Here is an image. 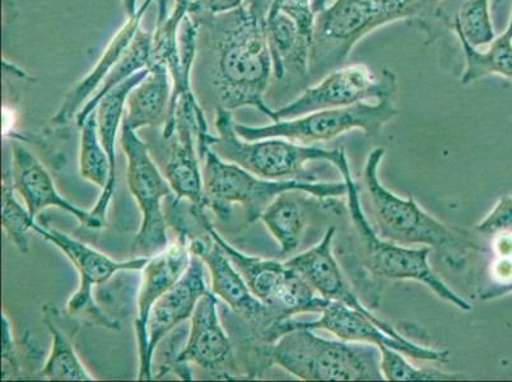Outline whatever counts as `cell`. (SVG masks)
Returning <instances> with one entry per match:
<instances>
[{
	"label": "cell",
	"instance_id": "obj_1",
	"mask_svg": "<svg viewBox=\"0 0 512 382\" xmlns=\"http://www.w3.org/2000/svg\"><path fill=\"white\" fill-rule=\"evenodd\" d=\"M273 0H249L235 11L203 18L198 25L199 67L208 72L220 106L234 111L254 107L276 121L264 102L273 59L268 41V13Z\"/></svg>",
	"mask_w": 512,
	"mask_h": 382
},
{
	"label": "cell",
	"instance_id": "obj_2",
	"mask_svg": "<svg viewBox=\"0 0 512 382\" xmlns=\"http://www.w3.org/2000/svg\"><path fill=\"white\" fill-rule=\"evenodd\" d=\"M442 0H335L315 18L309 81H318L346 62L358 41L395 21L423 30L434 21Z\"/></svg>",
	"mask_w": 512,
	"mask_h": 382
},
{
	"label": "cell",
	"instance_id": "obj_3",
	"mask_svg": "<svg viewBox=\"0 0 512 382\" xmlns=\"http://www.w3.org/2000/svg\"><path fill=\"white\" fill-rule=\"evenodd\" d=\"M384 156V148H375L367 157L363 170L379 236L403 246L425 245L435 250L451 269L463 270L469 251L479 249L472 235L437 221L413 198L402 199L386 189L379 179Z\"/></svg>",
	"mask_w": 512,
	"mask_h": 382
},
{
	"label": "cell",
	"instance_id": "obj_4",
	"mask_svg": "<svg viewBox=\"0 0 512 382\" xmlns=\"http://www.w3.org/2000/svg\"><path fill=\"white\" fill-rule=\"evenodd\" d=\"M273 365L306 381H383L381 352L375 344L329 340L314 330L283 334L272 349Z\"/></svg>",
	"mask_w": 512,
	"mask_h": 382
},
{
	"label": "cell",
	"instance_id": "obj_5",
	"mask_svg": "<svg viewBox=\"0 0 512 382\" xmlns=\"http://www.w3.org/2000/svg\"><path fill=\"white\" fill-rule=\"evenodd\" d=\"M341 171L347 184L348 209L353 222V242L357 245L361 267L380 279H407L425 284L442 300L450 302L460 310L470 311L472 306L464 298L456 295L451 288L432 270L428 263L431 248L409 249L407 246L383 239L376 234L361 206L356 181L353 180L346 152H342L334 165Z\"/></svg>",
	"mask_w": 512,
	"mask_h": 382
},
{
	"label": "cell",
	"instance_id": "obj_6",
	"mask_svg": "<svg viewBox=\"0 0 512 382\" xmlns=\"http://www.w3.org/2000/svg\"><path fill=\"white\" fill-rule=\"evenodd\" d=\"M216 128L218 133L211 135L208 147L222 160L235 163L265 180L315 183L318 179L306 170V163L330 161L335 165L343 152V148L329 151L315 146H302L283 138L245 141L237 134L231 111L225 107L217 109Z\"/></svg>",
	"mask_w": 512,
	"mask_h": 382
},
{
	"label": "cell",
	"instance_id": "obj_7",
	"mask_svg": "<svg viewBox=\"0 0 512 382\" xmlns=\"http://www.w3.org/2000/svg\"><path fill=\"white\" fill-rule=\"evenodd\" d=\"M204 163L203 179L207 207L221 218H227L234 204L244 208L245 221L248 225L260 220L263 212L283 191L300 190L320 199H330L347 195L344 183H307V181L265 180L251 174L235 163L218 157L208 148L202 158Z\"/></svg>",
	"mask_w": 512,
	"mask_h": 382
},
{
	"label": "cell",
	"instance_id": "obj_8",
	"mask_svg": "<svg viewBox=\"0 0 512 382\" xmlns=\"http://www.w3.org/2000/svg\"><path fill=\"white\" fill-rule=\"evenodd\" d=\"M195 220L225 251L232 264L244 277L250 291L282 319L295 315L320 314L328 300L321 297L297 270L277 260L256 258L237 250L218 234L206 212L195 214Z\"/></svg>",
	"mask_w": 512,
	"mask_h": 382
},
{
	"label": "cell",
	"instance_id": "obj_9",
	"mask_svg": "<svg viewBox=\"0 0 512 382\" xmlns=\"http://www.w3.org/2000/svg\"><path fill=\"white\" fill-rule=\"evenodd\" d=\"M393 100L377 101L376 104L358 102L339 109L315 111L301 118L273 121V124L264 127L235 123V129L245 141L283 138L302 146L332 141L352 129H361L367 137H375L384 125L398 115Z\"/></svg>",
	"mask_w": 512,
	"mask_h": 382
},
{
	"label": "cell",
	"instance_id": "obj_10",
	"mask_svg": "<svg viewBox=\"0 0 512 382\" xmlns=\"http://www.w3.org/2000/svg\"><path fill=\"white\" fill-rule=\"evenodd\" d=\"M121 147L128 158V186L141 209L142 222L133 242L134 258H151L169 246L162 200H176L169 180L153 162L136 130L121 124Z\"/></svg>",
	"mask_w": 512,
	"mask_h": 382
},
{
	"label": "cell",
	"instance_id": "obj_11",
	"mask_svg": "<svg viewBox=\"0 0 512 382\" xmlns=\"http://www.w3.org/2000/svg\"><path fill=\"white\" fill-rule=\"evenodd\" d=\"M32 230L44 240L57 246L77 269L79 287L69 298L68 314L73 318L85 320L88 324L100 326V328L120 330L119 321L111 318L97 305L95 297H93V287L110 281L119 272H139L150 258H133L118 262V260L100 253L99 250L91 248L90 245H86L85 242L74 239L55 228L40 225L37 221L32 226Z\"/></svg>",
	"mask_w": 512,
	"mask_h": 382
},
{
	"label": "cell",
	"instance_id": "obj_12",
	"mask_svg": "<svg viewBox=\"0 0 512 382\" xmlns=\"http://www.w3.org/2000/svg\"><path fill=\"white\" fill-rule=\"evenodd\" d=\"M398 81L394 72L383 69L376 77L366 65L337 69L319 83L306 88L299 99L276 110V121L301 118L315 111L339 109L366 102L394 99Z\"/></svg>",
	"mask_w": 512,
	"mask_h": 382
},
{
	"label": "cell",
	"instance_id": "obj_13",
	"mask_svg": "<svg viewBox=\"0 0 512 382\" xmlns=\"http://www.w3.org/2000/svg\"><path fill=\"white\" fill-rule=\"evenodd\" d=\"M192 260L190 236L180 230L178 239L161 253L151 256L142 269L137 300L136 335L139 356L138 380H152L153 358L148 340V319L152 307L184 276Z\"/></svg>",
	"mask_w": 512,
	"mask_h": 382
},
{
	"label": "cell",
	"instance_id": "obj_14",
	"mask_svg": "<svg viewBox=\"0 0 512 382\" xmlns=\"http://www.w3.org/2000/svg\"><path fill=\"white\" fill-rule=\"evenodd\" d=\"M320 319L313 321H299L293 318L283 321L285 334L295 329L327 330L335 337L347 342L370 343L377 347L385 346L395 349L404 356L413 360L446 363L450 360V352L436 351L434 348L420 346V344L400 342L392 335L386 334L376 321L363 315L362 312L352 309L342 302L329 301L324 310L320 312Z\"/></svg>",
	"mask_w": 512,
	"mask_h": 382
},
{
	"label": "cell",
	"instance_id": "obj_15",
	"mask_svg": "<svg viewBox=\"0 0 512 382\" xmlns=\"http://www.w3.org/2000/svg\"><path fill=\"white\" fill-rule=\"evenodd\" d=\"M176 365L195 363L217 375L232 376L237 371L234 344L228 337L218 315V298L212 291L200 298L190 318L188 340Z\"/></svg>",
	"mask_w": 512,
	"mask_h": 382
},
{
	"label": "cell",
	"instance_id": "obj_16",
	"mask_svg": "<svg viewBox=\"0 0 512 382\" xmlns=\"http://www.w3.org/2000/svg\"><path fill=\"white\" fill-rule=\"evenodd\" d=\"M11 183L16 193L21 195L27 211L36 220L44 209L54 207L72 214L83 227L99 230L104 222L85 209L69 202L60 195L53 177L34 153L21 142L12 143V163L9 171Z\"/></svg>",
	"mask_w": 512,
	"mask_h": 382
},
{
	"label": "cell",
	"instance_id": "obj_17",
	"mask_svg": "<svg viewBox=\"0 0 512 382\" xmlns=\"http://www.w3.org/2000/svg\"><path fill=\"white\" fill-rule=\"evenodd\" d=\"M335 231L337 230L334 226L329 227L323 240L318 245L295 256V258L287 260L286 263L297 270L325 300L342 302V304L352 307V309L360 311L363 315L376 321L386 334L392 335L400 342H409V339L403 337L393 325L377 318L370 309L363 306L360 297L356 296V293L349 287L333 254Z\"/></svg>",
	"mask_w": 512,
	"mask_h": 382
},
{
	"label": "cell",
	"instance_id": "obj_18",
	"mask_svg": "<svg viewBox=\"0 0 512 382\" xmlns=\"http://www.w3.org/2000/svg\"><path fill=\"white\" fill-rule=\"evenodd\" d=\"M153 0H144L141 7L136 12L129 13L127 22L121 26V29L116 32V35L111 39L109 45L102 53L99 62L96 67L92 69L90 74L86 78H83L81 82H78L76 86L72 87L67 92V95L63 97L60 102L57 113L50 120V128L53 132H59L68 127L72 123L73 119L77 118L79 111L83 109V106L90 101L93 93L96 92L97 88L100 87L102 81L106 77V74L110 72V69L119 62L121 57L129 46L132 45L134 37L141 30V22L144 13L150 8Z\"/></svg>",
	"mask_w": 512,
	"mask_h": 382
},
{
	"label": "cell",
	"instance_id": "obj_19",
	"mask_svg": "<svg viewBox=\"0 0 512 382\" xmlns=\"http://www.w3.org/2000/svg\"><path fill=\"white\" fill-rule=\"evenodd\" d=\"M208 291L206 264L197 255L192 254V260L184 276L152 307L148 319V340L152 358L155 357V351L162 340L176 326L192 318L200 298Z\"/></svg>",
	"mask_w": 512,
	"mask_h": 382
},
{
	"label": "cell",
	"instance_id": "obj_20",
	"mask_svg": "<svg viewBox=\"0 0 512 382\" xmlns=\"http://www.w3.org/2000/svg\"><path fill=\"white\" fill-rule=\"evenodd\" d=\"M43 323L53 339L51 351L40 376L51 381H93L96 380L79 360L73 339L79 324L72 315L60 314L57 307H43Z\"/></svg>",
	"mask_w": 512,
	"mask_h": 382
},
{
	"label": "cell",
	"instance_id": "obj_21",
	"mask_svg": "<svg viewBox=\"0 0 512 382\" xmlns=\"http://www.w3.org/2000/svg\"><path fill=\"white\" fill-rule=\"evenodd\" d=\"M172 97V79L160 64H152L150 73L133 88L125 106L123 124L133 130L157 128L169 119Z\"/></svg>",
	"mask_w": 512,
	"mask_h": 382
},
{
	"label": "cell",
	"instance_id": "obj_22",
	"mask_svg": "<svg viewBox=\"0 0 512 382\" xmlns=\"http://www.w3.org/2000/svg\"><path fill=\"white\" fill-rule=\"evenodd\" d=\"M268 41L273 59L274 76L278 79L309 77L310 51L313 40L302 35L299 27L285 12L268 17Z\"/></svg>",
	"mask_w": 512,
	"mask_h": 382
},
{
	"label": "cell",
	"instance_id": "obj_23",
	"mask_svg": "<svg viewBox=\"0 0 512 382\" xmlns=\"http://www.w3.org/2000/svg\"><path fill=\"white\" fill-rule=\"evenodd\" d=\"M460 32L473 48H484L496 39L490 12V0H464L459 12L451 16L441 6L434 21L425 30L427 44L439 41L448 32Z\"/></svg>",
	"mask_w": 512,
	"mask_h": 382
},
{
	"label": "cell",
	"instance_id": "obj_24",
	"mask_svg": "<svg viewBox=\"0 0 512 382\" xmlns=\"http://www.w3.org/2000/svg\"><path fill=\"white\" fill-rule=\"evenodd\" d=\"M79 172L83 179L99 186L101 195L95 207L91 209L93 216L105 223L107 209L114 198L116 179L111 169L109 156L102 147L97 129L96 113H92L81 127V146H79Z\"/></svg>",
	"mask_w": 512,
	"mask_h": 382
},
{
	"label": "cell",
	"instance_id": "obj_25",
	"mask_svg": "<svg viewBox=\"0 0 512 382\" xmlns=\"http://www.w3.org/2000/svg\"><path fill=\"white\" fill-rule=\"evenodd\" d=\"M448 34L456 35L462 46L464 58L462 76H460L462 85H470L478 79L493 76V74L512 81V13L504 34L496 37L484 51L473 48L460 32L454 31Z\"/></svg>",
	"mask_w": 512,
	"mask_h": 382
},
{
	"label": "cell",
	"instance_id": "obj_26",
	"mask_svg": "<svg viewBox=\"0 0 512 382\" xmlns=\"http://www.w3.org/2000/svg\"><path fill=\"white\" fill-rule=\"evenodd\" d=\"M299 193L300 190L283 191L260 217L281 246L282 255L299 248L307 226V211Z\"/></svg>",
	"mask_w": 512,
	"mask_h": 382
},
{
	"label": "cell",
	"instance_id": "obj_27",
	"mask_svg": "<svg viewBox=\"0 0 512 382\" xmlns=\"http://www.w3.org/2000/svg\"><path fill=\"white\" fill-rule=\"evenodd\" d=\"M152 48L153 31L144 30L143 27H141V30H139L136 37H134L132 45L129 46L127 53L110 69V72L106 74L100 87L93 93L90 101L79 111L76 118L78 128L82 127L88 116L95 113L96 107L99 106L100 101L104 99L107 93L116 86H119L120 83L127 81V79L134 76V74L151 67Z\"/></svg>",
	"mask_w": 512,
	"mask_h": 382
},
{
	"label": "cell",
	"instance_id": "obj_28",
	"mask_svg": "<svg viewBox=\"0 0 512 382\" xmlns=\"http://www.w3.org/2000/svg\"><path fill=\"white\" fill-rule=\"evenodd\" d=\"M150 69H143V71L134 74V76L127 79L119 86L111 90L104 99L100 101L99 106L96 107L97 129H99L100 141L104 147L107 156H109L111 169L116 179V137L120 125L123 124L125 106H127L128 96L137 87L139 83L147 77Z\"/></svg>",
	"mask_w": 512,
	"mask_h": 382
},
{
	"label": "cell",
	"instance_id": "obj_29",
	"mask_svg": "<svg viewBox=\"0 0 512 382\" xmlns=\"http://www.w3.org/2000/svg\"><path fill=\"white\" fill-rule=\"evenodd\" d=\"M2 190V226L8 239L16 246L17 250L22 254H27L30 250L29 231L32 230L36 220L31 217L27 208H23L22 204L18 202L9 172H4Z\"/></svg>",
	"mask_w": 512,
	"mask_h": 382
},
{
	"label": "cell",
	"instance_id": "obj_30",
	"mask_svg": "<svg viewBox=\"0 0 512 382\" xmlns=\"http://www.w3.org/2000/svg\"><path fill=\"white\" fill-rule=\"evenodd\" d=\"M381 372L389 381H445L458 380L463 375L448 374L439 370H421L409 363L404 354L393 348L381 346Z\"/></svg>",
	"mask_w": 512,
	"mask_h": 382
},
{
	"label": "cell",
	"instance_id": "obj_31",
	"mask_svg": "<svg viewBox=\"0 0 512 382\" xmlns=\"http://www.w3.org/2000/svg\"><path fill=\"white\" fill-rule=\"evenodd\" d=\"M476 230L483 235L512 234V197L505 195L492 209L483 221L479 222Z\"/></svg>",
	"mask_w": 512,
	"mask_h": 382
},
{
	"label": "cell",
	"instance_id": "obj_32",
	"mask_svg": "<svg viewBox=\"0 0 512 382\" xmlns=\"http://www.w3.org/2000/svg\"><path fill=\"white\" fill-rule=\"evenodd\" d=\"M279 11L285 12L295 21L302 35L314 40L316 15L313 11V0H282Z\"/></svg>",
	"mask_w": 512,
	"mask_h": 382
},
{
	"label": "cell",
	"instance_id": "obj_33",
	"mask_svg": "<svg viewBox=\"0 0 512 382\" xmlns=\"http://www.w3.org/2000/svg\"><path fill=\"white\" fill-rule=\"evenodd\" d=\"M244 4V0H190L189 16L194 22L235 11Z\"/></svg>",
	"mask_w": 512,
	"mask_h": 382
},
{
	"label": "cell",
	"instance_id": "obj_34",
	"mask_svg": "<svg viewBox=\"0 0 512 382\" xmlns=\"http://www.w3.org/2000/svg\"><path fill=\"white\" fill-rule=\"evenodd\" d=\"M3 325V370L2 379L6 380L8 377L21 376L20 357H18L15 339H13L11 321L8 320L7 315H2Z\"/></svg>",
	"mask_w": 512,
	"mask_h": 382
},
{
	"label": "cell",
	"instance_id": "obj_35",
	"mask_svg": "<svg viewBox=\"0 0 512 382\" xmlns=\"http://www.w3.org/2000/svg\"><path fill=\"white\" fill-rule=\"evenodd\" d=\"M492 274L498 284H507L512 282V259L498 258L493 264Z\"/></svg>",
	"mask_w": 512,
	"mask_h": 382
},
{
	"label": "cell",
	"instance_id": "obj_36",
	"mask_svg": "<svg viewBox=\"0 0 512 382\" xmlns=\"http://www.w3.org/2000/svg\"><path fill=\"white\" fill-rule=\"evenodd\" d=\"M493 248L500 258H512V234L496 235Z\"/></svg>",
	"mask_w": 512,
	"mask_h": 382
},
{
	"label": "cell",
	"instance_id": "obj_37",
	"mask_svg": "<svg viewBox=\"0 0 512 382\" xmlns=\"http://www.w3.org/2000/svg\"><path fill=\"white\" fill-rule=\"evenodd\" d=\"M512 292V282L507 284H497V286L490 288V290L482 293V300H493V298L507 295Z\"/></svg>",
	"mask_w": 512,
	"mask_h": 382
},
{
	"label": "cell",
	"instance_id": "obj_38",
	"mask_svg": "<svg viewBox=\"0 0 512 382\" xmlns=\"http://www.w3.org/2000/svg\"><path fill=\"white\" fill-rule=\"evenodd\" d=\"M328 0H313V11L315 15H318L319 12L323 11L325 7H327Z\"/></svg>",
	"mask_w": 512,
	"mask_h": 382
},
{
	"label": "cell",
	"instance_id": "obj_39",
	"mask_svg": "<svg viewBox=\"0 0 512 382\" xmlns=\"http://www.w3.org/2000/svg\"><path fill=\"white\" fill-rule=\"evenodd\" d=\"M282 0H273L271 11L268 13V17H273L278 13L279 7H281Z\"/></svg>",
	"mask_w": 512,
	"mask_h": 382
}]
</instances>
